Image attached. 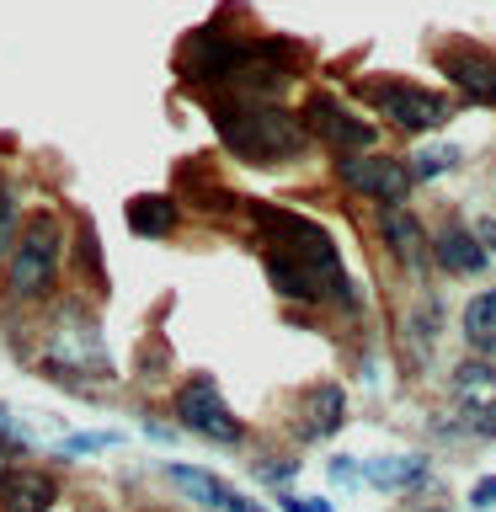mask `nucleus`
<instances>
[{
    "instance_id": "obj_13",
    "label": "nucleus",
    "mask_w": 496,
    "mask_h": 512,
    "mask_svg": "<svg viewBox=\"0 0 496 512\" xmlns=\"http://www.w3.org/2000/svg\"><path fill=\"white\" fill-rule=\"evenodd\" d=\"M342 422H347V395H342V384H315V390L304 395V422H299V432H304V438H331Z\"/></svg>"
},
{
    "instance_id": "obj_10",
    "label": "nucleus",
    "mask_w": 496,
    "mask_h": 512,
    "mask_svg": "<svg viewBox=\"0 0 496 512\" xmlns=\"http://www.w3.org/2000/svg\"><path fill=\"white\" fill-rule=\"evenodd\" d=\"M171 480H176L187 496H198L203 507H219V512H267V507L246 502V496H240L230 480H219V475H208V470H192V464H171Z\"/></svg>"
},
{
    "instance_id": "obj_15",
    "label": "nucleus",
    "mask_w": 496,
    "mask_h": 512,
    "mask_svg": "<svg viewBox=\"0 0 496 512\" xmlns=\"http://www.w3.org/2000/svg\"><path fill=\"white\" fill-rule=\"evenodd\" d=\"M0 507L6 512H48L54 507V480L48 475H6L0 480Z\"/></svg>"
},
{
    "instance_id": "obj_25",
    "label": "nucleus",
    "mask_w": 496,
    "mask_h": 512,
    "mask_svg": "<svg viewBox=\"0 0 496 512\" xmlns=\"http://www.w3.org/2000/svg\"><path fill=\"white\" fill-rule=\"evenodd\" d=\"M475 240H480V246H491V251H496V224H480V230H475Z\"/></svg>"
},
{
    "instance_id": "obj_19",
    "label": "nucleus",
    "mask_w": 496,
    "mask_h": 512,
    "mask_svg": "<svg viewBox=\"0 0 496 512\" xmlns=\"http://www.w3.org/2000/svg\"><path fill=\"white\" fill-rule=\"evenodd\" d=\"M454 160H459V150H454V144H438V150H422V155H416L411 176H422V182H427V176H443V171H454Z\"/></svg>"
},
{
    "instance_id": "obj_11",
    "label": "nucleus",
    "mask_w": 496,
    "mask_h": 512,
    "mask_svg": "<svg viewBox=\"0 0 496 512\" xmlns=\"http://www.w3.org/2000/svg\"><path fill=\"white\" fill-rule=\"evenodd\" d=\"M240 64V43H230L224 32H198L187 48V75L192 80H230Z\"/></svg>"
},
{
    "instance_id": "obj_5",
    "label": "nucleus",
    "mask_w": 496,
    "mask_h": 512,
    "mask_svg": "<svg viewBox=\"0 0 496 512\" xmlns=\"http://www.w3.org/2000/svg\"><path fill=\"white\" fill-rule=\"evenodd\" d=\"M363 96L374 102L390 123L411 128V134H432V128L448 123V102L432 91H416V86H400V80H368Z\"/></svg>"
},
{
    "instance_id": "obj_3",
    "label": "nucleus",
    "mask_w": 496,
    "mask_h": 512,
    "mask_svg": "<svg viewBox=\"0 0 496 512\" xmlns=\"http://www.w3.org/2000/svg\"><path fill=\"white\" fill-rule=\"evenodd\" d=\"M59 224L54 219H27L22 224V240L11 246V294L16 299H38L48 283H54V267H59Z\"/></svg>"
},
{
    "instance_id": "obj_24",
    "label": "nucleus",
    "mask_w": 496,
    "mask_h": 512,
    "mask_svg": "<svg viewBox=\"0 0 496 512\" xmlns=\"http://www.w3.org/2000/svg\"><path fill=\"white\" fill-rule=\"evenodd\" d=\"M352 475H358V470H352L347 459H331V480H352Z\"/></svg>"
},
{
    "instance_id": "obj_20",
    "label": "nucleus",
    "mask_w": 496,
    "mask_h": 512,
    "mask_svg": "<svg viewBox=\"0 0 496 512\" xmlns=\"http://www.w3.org/2000/svg\"><path fill=\"white\" fill-rule=\"evenodd\" d=\"M107 443H112L107 432H80V438H70L64 448H70V454H96V448H107Z\"/></svg>"
},
{
    "instance_id": "obj_9",
    "label": "nucleus",
    "mask_w": 496,
    "mask_h": 512,
    "mask_svg": "<svg viewBox=\"0 0 496 512\" xmlns=\"http://www.w3.org/2000/svg\"><path fill=\"white\" fill-rule=\"evenodd\" d=\"M443 75L470 96V102H491L496 107V59L480 48H448L443 54Z\"/></svg>"
},
{
    "instance_id": "obj_2",
    "label": "nucleus",
    "mask_w": 496,
    "mask_h": 512,
    "mask_svg": "<svg viewBox=\"0 0 496 512\" xmlns=\"http://www.w3.org/2000/svg\"><path fill=\"white\" fill-rule=\"evenodd\" d=\"M251 219H256V230L267 235V251L272 256H294V262H310V267H342L336 262V246H331V235L320 230L315 219H304V214H288V208H267V203H251Z\"/></svg>"
},
{
    "instance_id": "obj_16",
    "label": "nucleus",
    "mask_w": 496,
    "mask_h": 512,
    "mask_svg": "<svg viewBox=\"0 0 496 512\" xmlns=\"http://www.w3.org/2000/svg\"><path fill=\"white\" fill-rule=\"evenodd\" d=\"M384 235H390V246H395L400 262H406L411 272H422V246H427V235H422V224H416L400 203L384 208Z\"/></svg>"
},
{
    "instance_id": "obj_14",
    "label": "nucleus",
    "mask_w": 496,
    "mask_h": 512,
    "mask_svg": "<svg viewBox=\"0 0 496 512\" xmlns=\"http://www.w3.org/2000/svg\"><path fill=\"white\" fill-rule=\"evenodd\" d=\"M363 475L374 480L379 491H416V486H427L432 470H427L422 454H390V459H368Z\"/></svg>"
},
{
    "instance_id": "obj_6",
    "label": "nucleus",
    "mask_w": 496,
    "mask_h": 512,
    "mask_svg": "<svg viewBox=\"0 0 496 512\" xmlns=\"http://www.w3.org/2000/svg\"><path fill=\"white\" fill-rule=\"evenodd\" d=\"M454 406L464 416V427L480 432V438H496V368L486 358H464L454 368Z\"/></svg>"
},
{
    "instance_id": "obj_1",
    "label": "nucleus",
    "mask_w": 496,
    "mask_h": 512,
    "mask_svg": "<svg viewBox=\"0 0 496 512\" xmlns=\"http://www.w3.org/2000/svg\"><path fill=\"white\" fill-rule=\"evenodd\" d=\"M214 123L224 144L246 160H262V166H278V160L299 155L304 150V123L283 107H267L256 96H240V102H219L214 107Z\"/></svg>"
},
{
    "instance_id": "obj_21",
    "label": "nucleus",
    "mask_w": 496,
    "mask_h": 512,
    "mask_svg": "<svg viewBox=\"0 0 496 512\" xmlns=\"http://www.w3.org/2000/svg\"><path fill=\"white\" fill-rule=\"evenodd\" d=\"M11 224H16V203H11V192L0 187V246L11 240Z\"/></svg>"
},
{
    "instance_id": "obj_4",
    "label": "nucleus",
    "mask_w": 496,
    "mask_h": 512,
    "mask_svg": "<svg viewBox=\"0 0 496 512\" xmlns=\"http://www.w3.org/2000/svg\"><path fill=\"white\" fill-rule=\"evenodd\" d=\"M176 416H182V427H187V432H198V438H208V443L235 448L240 438H246L240 416L224 406L219 384L208 379V374H198V379H187V384H182V395H176Z\"/></svg>"
},
{
    "instance_id": "obj_23",
    "label": "nucleus",
    "mask_w": 496,
    "mask_h": 512,
    "mask_svg": "<svg viewBox=\"0 0 496 512\" xmlns=\"http://www.w3.org/2000/svg\"><path fill=\"white\" fill-rule=\"evenodd\" d=\"M283 512H331L326 502H304V496H283Z\"/></svg>"
},
{
    "instance_id": "obj_26",
    "label": "nucleus",
    "mask_w": 496,
    "mask_h": 512,
    "mask_svg": "<svg viewBox=\"0 0 496 512\" xmlns=\"http://www.w3.org/2000/svg\"><path fill=\"white\" fill-rule=\"evenodd\" d=\"M11 475V448H0V480Z\"/></svg>"
},
{
    "instance_id": "obj_22",
    "label": "nucleus",
    "mask_w": 496,
    "mask_h": 512,
    "mask_svg": "<svg viewBox=\"0 0 496 512\" xmlns=\"http://www.w3.org/2000/svg\"><path fill=\"white\" fill-rule=\"evenodd\" d=\"M470 507H496V475L480 480V486L470 491Z\"/></svg>"
},
{
    "instance_id": "obj_17",
    "label": "nucleus",
    "mask_w": 496,
    "mask_h": 512,
    "mask_svg": "<svg viewBox=\"0 0 496 512\" xmlns=\"http://www.w3.org/2000/svg\"><path fill=\"white\" fill-rule=\"evenodd\" d=\"M464 342L475 352H496V288L464 304Z\"/></svg>"
},
{
    "instance_id": "obj_8",
    "label": "nucleus",
    "mask_w": 496,
    "mask_h": 512,
    "mask_svg": "<svg viewBox=\"0 0 496 512\" xmlns=\"http://www.w3.org/2000/svg\"><path fill=\"white\" fill-rule=\"evenodd\" d=\"M310 128L326 144H336V150H368V144L379 139L374 123H358L347 107H336L331 96H315V102H310Z\"/></svg>"
},
{
    "instance_id": "obj_18",
    "label": "nucleus",
    "mask_w": 496,
    "mask_h": 512,
    "mask_svg": "<svg viewBox=\"0 0 496 512\" xmlns=\"http://www.w3.org/2000/svg\"><path fill=\"white\" fill-rule=\"evenodd\" d=\"M128 224H134L139 235H166L176 224V203L171 198H134L128 203Z\"/></svg>"
},
{
    "instance_id": "obj_12",
    "label": "nucleus",
    "mask_w": 496,
    "mask_h": 512,
    "mask_svg": "<svg viewBox=\"0 0 496 512\" xmlns=\"http://www.w3.org/2000/svg\"><path fill=\"white\" fill-rule=\"evenodd\" d=\"M432 256H438V267L454 272V278H470V272L486 267V246H480L475 230H464V224H448V230L432 240Z\"/></svg>"
},
{
    "instance_id": "obj_7",
    "label": "nucleus",
    "mask_w": 496,
    "mask_h": 512,
    "mask_svg": "<svg viewBox=\"0 0 496 512\" xmlns=\"http://www.w3.org/2000/svg\"><path fill=\"white\" fill-rule=\"evenodd\" d=\"M336 171H342V182L352 192H368V198H379V203H406V192L416 182L411 166L395 155H342Z\"/></svg>"
}]
</instances>
